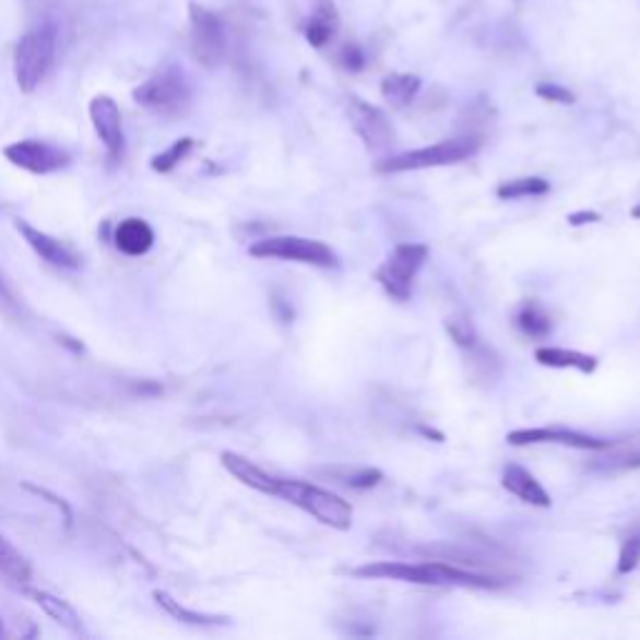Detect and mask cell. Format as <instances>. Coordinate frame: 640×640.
Returning <instances> with one entry per match:
<instances>
[{
	"label": "cell",
	"mask_w": 640,
	"mask_h": 640,
	"mask_svg": "<svg viewBox=\"0 0 640 640\" xmlns=\"http://www.w3.org/2000/svg\"><path fill=\"white\" fill-rule=\"evenodd\" d=\"M188 19L190 54H193L198 66L213 71V68H218L226 60V28H223L221 15L198 3H190Z\"/></svg>",
	"instance_id": "6"
},
{
	"label": "cell",
	"mask_w": 640,
	"mask_h": 640,
	"mask_svg": "<svg viewBox=\"0 0 640 640\" xmlns=\"http://www.w3.org/2000/svg\"><path fill=\"white\" fill-rule=\"evenodd\" d=\"M510 446H535V443H558L568 448H578V451H608L613 448L611 440L593 438L578 430L568 428H521L508 434Z\"/></svg>",
	"instance_id": "13"
},
{
	"label": "cell",
	"mask_w": 640,
	"mask_h": 640,
	"mask_svg": "<svg viewBox=\"0 0 640 640\" xmlns=\"http://www.w3.org/2000/svg\"><path fill=\"white\" fill-rule=\"evenodd\" d=\"M0 573L11 578V581L19 585H28L33 578V568L28 564V558H25L23 553L5 538V535H0Z\"/></svg>",
	"instance_id": "22"
},
{
	"label": "cell",
	"mask_w": 640,
	"mask_h": 640,
	"mask_svg": "<svg viewBox=\"0 0 640 640\" xmlns=\"http://www.w3.org/2000/svg\"><path fill=\"white\" fill-rule=\"evenodd\" d=\"M335 31H339V13H335V5L331 3V0H320L316 13L310 15L306 28H303V33H306V40L313 48H323L333 40Z\"/></svg>",
	"instance_id": "18"
},
{
	"label": "cell",
	"mask_w": 640,
	"mask_h": 640,
	"mask_svg": "<svg viewBox=\"0 0 640 640\" xmlns=\"http://www.w3.org/2000/svg\"><path fill=\"white\" fill-rule=\"evenodd\" d=\"M353 576H358V578H380V581L415 583V585H446L436 560H426V564L380 560V564H368V566L353 568Z\"/></svg>",
	"instance_id": "11"
},
{
	"label": "cell",
	"mask_w": 640,
	"mask_h": 640,
	"mask_svg": "<svg viewBox=\"0 0 640 640\" xmlns=\"http://www.w3.org/2000/svg\"><path fill=\"white\" fill-rule=\"evenodd\" d=\"M275 498H283L285 503L306 510L323 525H331L335 531H348L353 525V508L348 500H343L335 493L318 488L306 481H285L278 478Z\"/></svg>",
	"instance_id": "2"
},
{
	"label": "cell",
	"mask_w": 640,
	"mask_h": 640,
	"mask_svg": "<svg viewBox=\"0 0 640 640\" xmlns=\"http://www.w3.org/2000/svg\"><path fill=\"white\" fill-rule=\"evenodd\" d=\"M595 221H601V215L598 213H573V215H568V223L570 226H583V223H595Z\"/></svg>",
	"instance_id": "33"
},
{
	"label": "cell",
	"mask_w": 640,
	"mask_h": 640,
	"mask_svg": "<svg viewBox=\"0 0 640 640\" xmlns=\"http://www.w3.org/2000/svg\"><path fill=\"white\" fill-rule=\"evenodd\" d=\"M153 598H155V603L161 605L163 611L168 613L170 618H176L178 623H186V626H201V628H205V626H228L226 616H213V613L190 611V608H186L183 603L173 598V595L166 593V591H155Z\"/></svg>",
	"instance_id": "19"
},
{
	"label": "cell",
	"mask_w": 640,
	"mask_h": 640,
	"mask_svg": "<svg viewBox=\"0 0 640 640\" xmlns=\"http://www.w3.org/2000/svg\"><path fill=\"white\" fill-rule=\"evenodd\" d=\"M515 320H518V328H521L525 335H531V339H546L553 328L550 316L538 306V303H533V300L523 303L521 310H518Z\"/></svg>",
	"instance_id": "23"
},
{
	"label": "cell",
	"mask_w": 640,
	"mask_h": 640,
	"mask_svg": "<svg viewBox=\"0 0 640 640\" xmlns=\"http://www.w3.org/2000/svg\"><path fill=\"white\" fill-rule=\"evenodd\" d=\"M25 490H31V493H36L38 498H46L50 506H56L58 508V513L63 515V523H66V528H71L73 525V510H71V506L66 503L63 498H58L56 493H50V490H46V488H38V486H31V483H25L23 486Z\"/></svg>",
	"instance_id": "30"
},
{
	"label": "cell",
	"mask_w": 640,
	"mask_h": 640,
	"mask_svg": "<svg viewBox=\"0 0 640 640\" xmlns=\"http://www.w3.org/2000/svg\"><path fill=\"white\" fill-rule=\"evenodd\" d=\"M5 638V626H3V618H0V640Z\"/></svg>",
	"instance_id": "34"
},
{
	"label": "cell",
	"mask_w": 640,
	"mask_h": 640,
	"mask_svg": "<svg viewBox=\"0 0 640 640\" xmlns=\"http://www.w3.org/2000/svg\"><path fill=\"white\" fill-rule=\"evenodd\" d=\"M595 471H633L640 469V453H620V455H613V458H605V461L595 463L593 465Z\"/></svg>",
	"instance_id": "29"
},
{
	"label": "cell",
	"mask_w": 640,
	"mask_h": 640,
	"mask_svg": "<svg viewBox=\"0 0 640 640\" xmlns=\"http://www.w3.org/2000/svg\"><path fill=\"white\" fill-rule=\"evenodd\" d=\"M341 483H345L348 488H356V490H368L378 486L380 481H383V473L378 469H353V471H343V475L339 478Z\"/></svg>",
	"instance_id": "27"
},
{
	"label": "cell",
	"mask_w": 640,
	"mask_h": 640,
	"mask_svg": "<svg viewBox=\"0 0 640 640\" xmlns=\"http://www.w3.org/2000/svg\"><path fill=\"white\" fill-rule=\"evenodd\" d=\"M446 328H448V333H451V339L458 348H463V351L478 348V333H475L473 320L469 316H463V313L451 316L446 320Z\"/></svg>",
	"instance_id": "26"
},
{
	"label": "cell",
	"mask_w": 640,
	"mask_h": 640,
	"mask_svg": "<svg viewBox=\"0 0 640 640\" xmlns=\"http://www.w3.org/2000/svg\"><path fill=\"white\" fill-rule=\"evenodd\" d=\"M428 261V248L423 244H401L393 248L388 261L376 271V281L380 283L393 300H408L413 291V281L423 263Z\"/></svg>",
	"instance_id": "7"
},
{
	"label": "cell",
	"mask_w": 640,
	"mask_h": 640,
	"mask_svg": "<svg viewBox=\"0 0 640 640\" xmlns=\"http://www.w3.org/2000/svg\"><path fill=\"white\" fill-rule=\"evenodd\" d=\"M3 155L15 168L28 170L33 176H50V173L71 166V153L60 149V145L36 141V138H25V141L5 145Z\"/></svg>",
	"instance_id": "8"
},
{
	"label": "cell",
	"mask_w": 640,
	"mask_h": 640,
	"mask_svg": "<svg viewBox=\"0 0 640 640\" xmlns=\"http://www.w3.org/2000/svg\"><path fill=\"white\" fill-rule=\"evenodd\" d=\"M133 100L151 114L176 118L186 114L190 106V83L178 68H158L149 81H143L133 91Z\"/></svg>",
	"instance_id": "4"
},
{
	"label": "cell",
	"mask_w": 640,
	"mask_h": 640,
	"mask_svg": "<svg viewBox=\"0 0 640 640\" xmlns=\"http://www.w3.org/2000/svg\"><path fill=\"white\" fill-rule=\"evenodd\" d=\"M535 360L546 368H573L581 374H593L598 368V360L581 351H568V348H538L535 351Z\"/></svg>",
	"instance_id": "20"
},
{
	"label": "cell",
	"mask_w": 640,
	"mask_h": 640,
	"mask_svg": "<svg viewBox=\"0 0 640 640\" xmlns=\"http://www.w3.org/2000/svg\"><path fill=\"white\" fill-rule=\"evenodd\" d=\"M339 60H341V66L345 68V71H351V73H360L363 68H366V54H363L358 46H345L341 50Z\"/></svg>",
	"instance_id": "32"
},
{
	"label": "cell",
	"mask_w": 640,
	"mask_h": 640,
	"mask_svg": "<svg viewBox=\"0 0 640 640\" xmlns=\"http://www.w3.org/2000/svg\"><path fill=\"white\" fill-rule=\"evenodd\" d=\"M633 218H640V205L633 208Z\"/></svg>",
	"instance_id": "35"
},
{
	"label": "cell",
	"mask_w": 640,
	"mask_h": 640,
	"mask_svg": "<svg viewBox=\"0 0 640 640\" xmlns=\"http://www.w3.org/2000/svg\"><path fill=\"white\" fill-rule=\"evenodd\" d=\"M548 190H550L548 180H543L538 176L515 178V180H506V183L498 186V198H503V201H515V198L546 195Z\"/></svg>",
	"instance_id": "24"
},
{
	"label": "cell",
	"mask_w": 640,
	"mask_h": 640,
	"mask_svg": "<svg viewBox=\"0 0 640 640\" xmlns=\"http://www.w3.org/2000/svg\"><path fill=\"white\" fill-rule=\"evenodd\" d=\"M640 564V531L630 533L620 546V556H618V573H630L636 570Z\"/></svg>",
	"instance_id": "28"
},
{
	"label": "cell",
	"mask_w": 640,
	"mask_h": 640,
	"mask_svg": "<svg viewBox=\"0 0 640 640\" xmlns=\"http://www.w3.org/2000/svg\"><path fill=\"white\" fill-rule=\"evenodd\" d=\"M481 138L478 135H458L440 141L428 149L398 153L391 158H383L378 163L380 173H405V170H423V168H440V166H453V163L469 161L481 151Z\"/></svg>",
	"instance_id": "3"
},
{
	"label": "cell",
	"mask_w": 640,
	"mask_h": 640,
	"mask_svg": "<svg viewBox=\"0 0 640 640\" xmlns=\"http://www.w3.org/2000/svg\"><path fill=\"white\" fill-rule=\"evenodd\" d=\"M248 253L253 258H263V261H293L316 268L341 265L339 256H335V250L331 246L300 236H273L256 240V244L248 248Z\"/></svg>",
	"instance_id": "5"
},
{
	"label": "cell",
	"mask_w": 640,
	"mask_h": 640,
	"mask_svg": "<svg viewBox=\"0 0 640 640\" xmlns=\"http://www.w3.org/2000/svg\"><path fill=\"white\" fill-rule=\"evenodd\" d=\"M195 141L193 138H180V141H176L170 145V149H166V151H161L158 155H153V161H151V168L155 170V173H170V170H176L180 163H183L190 153L195 151Z\"/></svg>",
	"instance_id": "25"
},
{
	"label": "cell",
	"mask_w": 640,
	"mask_h": 640,
	"mask_svg": "<svg viewBox=\"0 0 640 640\" xmlns=\"http://www.w3.org/2000/svg\"><path fill=\"white\" fill-rule=\"evenodd\" d=\"M155 244V230L149 221L126 218L120 221L114 233V246L128 258H141Z\"/></svg>",
	"instance_id": "15"
},
{
	"label": "cell",
	"mask_w": 640,
	"mask_h": 640,
	"mask_svg": "<svg viewBox=\"0 0 640 640\" xmlns=\"http://www.w3.org/2000/svg\"><path fill=\"white\" fill-rule=\"evenodd\" d=\"M58 48V28L56 23H43L38 28L25 33L15 46L13 56V73L15 83L23 93H33L46 81L50 68L56 60Z\"/></svg>",
	"instance_id": "1"
},
{
	"label": "cell",
	"mask_w": 640,
	"mask_h": 640,
	"mask_svg": "<svg viewBox=\"0 0 640 640\" xmlns=\"http://www.w3.org/2000/svg\"><path fill=\"white\" fill-rule=\"evenodd\" d=\"M221 463H223V469H226L233 478L244 483V486L263 493V496L275 498V490H278V478H273V475H268L263 469H258L253 461H248V458L233 453V451H223Z\"/></svg>",
	"instance_id": "14"
},
{
	"label": "cell",
	"mask_w": 640,
	"mask_h": 640,
	"mask_svg": "<svg viewBox=\"0 0 640 640\" xmlns=\"http://www.w3.org/2000/svg\"><path fill=\"white\" fill-rule=\"evenodd\" d=\"M535 93L541 95V98L553 100V103H564V106H570V103L576 100V95L570 93L564 85H556V83H541L535 85Z\"/></svg>",
	"instance_id": "31"
},
{
	"label": "cell",
	"mask_w": 640,
	"mask_h": 640,
	"mask_svg": "<svg viewBox=\"0 0 640 640\" xmlns=\"http://www.w3.org/2000/svg\"><path fill=\"white\" fill-rule=\"evenodd\" d=\"M91 123L95 135L100 138L103 149L110 163H120L126 153V133H123V116H120L118 103L110 95H95L91 100Z\"/></svg>",
	"instance_id": "9"
},
{
	"label": "cell",
	"mask_w": 640,
	"mask_h": 640,
	"mask_svg": "<svg viewBox=\"0 0 640 640\" xmlns=\"http://www.w3.org/2000/svg\"><path fill=\"white\" fill-rule=\"evenodd\" d=\"M420 91V78L411 73H393L380 83V93L391 108H408Z\"/></svg>",
	"instance_id": "21"
},
{
	"label": "cell",
	"mask_w": 640,
	"mask_h": 640,
	"mask_svg": "<svg viewBox=\"0 0 640 640\" xmlns=\"http://www.w3.org/2000/svg\"><path fill=\"white\" fill-rule=\"evenodd\" d=\"M348 116L351 123L356 128V133L363 138L368 151L374 153H386L391 149L395 141L393 126L383 110L370 106V103L360 100V98H351L348 100Z\"/></svg>",
	"instance_id": "10"
},
{
	"label": "cell",
	"mask_w": 640,
	"mask_h": 640,
	"mask_svg": "<svg viewBox=\"0 0 640 640\" xmlns=\"http://www.w3.org/2000/svg\"><path fill=\"white\" fill-rule=\"evenodd\" d=\"M23 591L43 613H46L50 620H56L60 628L71 630V633H75V636L83 633V620H81V616H78V611L73 608L71 603L58 598V595L48 593V591H40V588H23Z\"/></svg>",
	"instance_id": "16"
},
{
	"label": "cell",
	"mask_w": 640,
	"mask_h": 640,
	"mask_svg": "<svg viewBox=\"0 0 640 640\" xmlns=\"http://www.w3.org/2000/svg\"><path fill=\"white\" fill-rule=\"evenodd\" d=\"M503 488L510 493V496L521 498L523 503L550 508V496L546 493V488L533 478L531 471L521 469V465H508V469L503 471Z\"/></svg>",
	"instance_id": "17"
},
{
	"label": "cell",
	"mask_w": 640,
	"mask_h": 640,
	"mask_svg": "<svg viewBox=\"0 0 640 640\" xmlns=\"http://www.w3.org/2000/svg\"><path fill=\"white\" fill-rule=\"evenodd\" d=\"M15 230L21 233L33 253H36L40 261H46L48 265L60 268V271H78V268L83 265V256L78 253L73 246H68L66 240L54 238L50 233L31 226V223L25 221H15Z\"/></svg>",
	"instance_id": "12"
}]
</instances>
